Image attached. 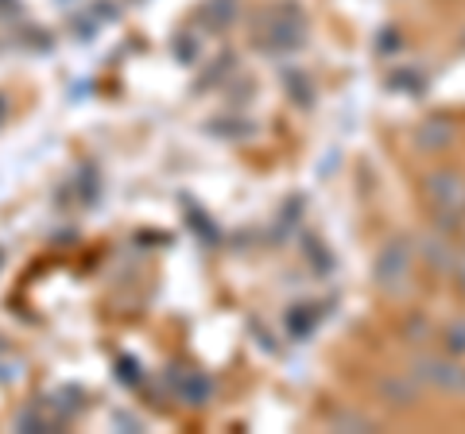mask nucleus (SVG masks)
<instances>
[{"instance_id": "obj_8", "label": "nucleus", "mask_w": 465, "mask_h": 434, "mask_svg": "<svg viewBox=\"0 0 465 434\" xmlns=\"http://www.w3.org/2000/svg\"><path fill=\"white\" fill-rule=\"evenodd\" d=\"M318 318H322V311H314V302H302V307H295L287 314V330L291 338H307L311 330L318 326Z\"/></svg>"}, {"instance_id": "obj_12", "label": "nucleus", "mask_w": 465, "mask_h": 434, "mask_svg": "<svg viewBox=\"0 0 465 434\" xmlns=\"http://www.w3.org/2000/svg\"><path fill=\"white\" fill-rule=\"evenodd\" d=\"M461 47H465V32H461Z\"/></svg>"}, {"instance_id": "obj_2", "label": "nucleus", "mask_w": 465, "mask_h": 434, "mask_svg": "<svg viewBox=\"0 0 465 434\" xmlns=\"http://www.w3.org/2000/svg\"><path fill=\"white\" fill-rule=\"evenodd\" d=\"M423 198L446 233L465 225V175L454 167H439L423 175Z\"/></svg>"}, {"instance_id": "obj_10", "label": "nucleus", "mask_w": 465, "mask_h": 434, "mask_svg": "<svg viewBox=\"0 0 465 434\" xmlns=\"http://www.w3.org/2000/svg\"><path fill=\"white\" fill-rule=\"evenodd\" d=\"M423 252H427V256H430L439 268H450V260H454V256H450V244H442V241H430V244H423Z\"/></svg>"}, {"instance_id": "obj_6", "label": "nucleus", "mask_w": 465, "mask_h": 434, "mask_svg": "<svg viewBox=\"0 0 465 434\" xmlns=\"http://www.w3.org/2000/svg\"><path fill=\"white\" fill-rule=\"evenodd\" d=\"M450 140H454V124L446 117H427L415 133L419 152H442V148H450Z\"/></svg>"}, {"instance_id": "obj_3", "label": "nucleus", "mask_w": 465, "mask_h": 434, "mask_svg": "<svg viewBox=\"0 0 465 434\" xmlns=\"http://www.w3.org/2000/svg\"><path fill=\"white\" fill-rule=\"evenodd\" d=\"M415 280V249L407 241H388L372 260V283L388 295H403Z\"/></svg>"}, {"instance_id": "obj_11", "label": "nucleus", "mask_w": 465, "mask_h": 434, "mask_svg": "<svg viewBox=\"0 0 465 434\" xmlns=\"http://www.w3.org/2000/svg\"><path fill=\"white\" fill-rule=\"evenodd\" d=\"M454 287H458L461 299H465V260H458V268H454Z\"/></svg>"}, {"instance_id": "obj_4", "label": "nucleus", "mask_w": 465, "mask_h": 434, "mask_svg": "<svg viewBox=\"0 0 465 434\" xmlns=\"http://www.w3.org/2000/svg\"><path fill=\"white\" fill-rule=\"evenodd\" d=\"M167 384H171V392L183 408H206V403L213 399V380L194 365H171Z\"/></svg>"}, {"instance_id": "obj_9", "label": "nucleus", "mask_w": 465, "mask_h": 434, "mask_svg": "<svg viewBox=\"0 0 465 434\" xmlns=\"http://www.w3.org/2000/svg\"><path fill=\"white\" fill-rule=\"evenodd\" d=\"M442 353L450 357H465V318H454L446 330H442Z\"/></svg>"}, {"instance_id": "obj_1", "label": "nucleus", "mask_w": 465, "mask_h": 434, "mask_svg": "<svg viewBox=\"0 0 465 434\" xmlns=\"http://www.w3.org/2000/svg\"><path fill=\"white\" fill-rule=\"evenodd\" d=\"M307 43V16L291 0H275L256 20V47L268 54H291Z\"/></svg>"}, {"instance_id": "obj_7", "label": "nucleus", "mask_w": 465, "mask_h": 434, "mask_svg": "<svg viewBox=\"0 0 465 434\" xmlns=\"http://www.w3.org/2000/svg\"><path fill=\"white\" fill-rule=\"evenodd\" d=\"M237 16V0H206L202 5V24L210 27V32H225Z\"/></svg>"}, {"instance_id": "obj_5", "label": "nucleus", "mask_w": 465, "mask_h": 434, "mask_svg": "<svg viewBox=\"0 0 465 434\" xmlns=\"http://www.w3.org/2000/svg\"><path fill=\"white\" fill-rule=\"evenodd\" d=\"M415 380H427L430 388L450 396H465V369L458 365V357H419L415 360Z\"/></svg>"}]
</instances>
